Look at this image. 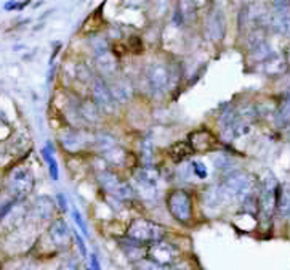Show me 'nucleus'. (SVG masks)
<instances>
[{"mask_svg": "<svg viewBox=\"0 0 290 270\" xmlns=\"http://www.w3.org/2000/svg\"><path fill=\"white\" fill-rule=\"evenodd\" d=\"M111 92L112 95H114V98L119 101H125L132 97V87H130L128 81H117Z\"/></svg>", "mask_w": 290, "mask_h": 270, "instance_id": "obj_14", "label": "nucleus"}, {"mask_svg": "<svg viewBox=\"0 0 290 270\" xmlns=\"http://www.w3.org/2000/svg\"><path fill=\"white\" fill-rule=\"evenodd\" d=\"M191 153H192V146L189 142H180V143H175L168 148V155H170V158L175 163H180V161L186 160Z\"/></svg>", "mask_w": 290, "mask_h": 270, "instance_id": "obj_10", "label": "nucleus"}, {"mask_svg": "<svg viewBox=\"0 0 290 270\" xmlns=\"http://www.w3.org/2000/svg\"><path fill=\"white\" fill-rule=\"evenodd\" d=\"M20 7V4L16 2V0H12V2H7L5 4V10H15V8Z\"/></svg>", "mask_w": 290, "mask_h": 270, "instance_id": "obj_23", "label": "nucleus"}, {"mask_svg": "<svg viewBox=\"0 0 290 270\" xmlns=\"http://www.w3.org/2000/svg\"><path fill=\"white\" fill-rule=\"evenodd\" d=\"M125 47H127V50H130L132 53L138 55V53L143 52V42H141V39H139L138 35H132L128 39V44L125 45Z\"/></svg>", "mask_w": 290, "mask_h": 270, "instance_id": "obj_18", "label": "nucleus"}, {"mask_svg": "<svg viewBox=\"0 0 290 270\" xmlns=\"http://www.w3.org/2000/svg\"><path fill=\"white\" fill-rule=\"evenodd\" d=\"M168 79H170V72H168L167 66H164V64H156V66L149 69V82H151L153 89L156 90L165 89Z\"/></svg>", "mask_w": 290, "mask_h": 270, "instance_id": "obj_7", "label": "nucleus"}, {"mask_svg": "<svg viewBox=\"0 0 290 270\" xmlns=\"http://www.w3.org/2000/svg\"><path fill=\"white\" fill-rule=\"evenodd\" d=\"M210 32L215 39H221L223 32H224V21H223V15L221 13H215V16L210 21Z\"/></svg>", "mask_w": 290, "mask_h": 270, "instance_id": "obj_15", "label": "nucleus"}, {"mask_svg": "<svg viewBox=\"0 0 290 270\" xmlns=\"http://www.w3.org/2000/svg\"><path fill=\"white\" fill-rule=\"evenodd\" d=\"M276 209L282 217H287L290 214V188L288 187H280L277 188V203Z\"/></svg>", "mask_w": 290, "mask_h": 270, "instance_id": "obj_11", "label": "nucleus"}, {"mask_svg": "<svg viewBox=\"0 0 290 270\" xmlns=\"http://www.w3.org/2000/svg\"><path fill=\"white\" fill-rule=\"evenodd\" d=\"M50 238L56 245H63L69 238V227L63 219L53 222V225L50 227Z\"/></svg>", "mask_w": 290, "mask_h": 270, "instance_id": "obj_9", "label": "nucleus"}, {"mask_svg": "<svg viewBox=\"0 0 290 270\" xmlns=\"http://www.w3.org/2000/svg\"><path fill=\"white\" fill-rule=\"evenodd\" d=\"M280 116H282V119L290 121V98L285 101V105L280 108Z\"/></svg>", "mask_w": 290, "mask_h": 270, "instance_id": "obj_21", "label": "nucleus"}, {"mask_svg": "<svg viewBox=\"0 0 290 270\" xmlns=\"http://www.w3.org/2000/svg\"><path fill=\"white\" fill-rule=\"evenodd\" d=\"M168 209H170L172 216L186 223L192 216V206H191V197L184 190H173L168 195Z\"/></svg>", "mask_w": 290, "mask_h": 270, "instance_id": "obj_2", "label": "nucleus"}, {"mask_svg": "<svg viewBox=\"0 0 290 270\" xmlns=\"http://www.w3.org/2000/svg\"><path fill=\"white\" fill-rule=\"evenodd\" d=\"M191 167H192V172L198 175V177H201V179H205V177H207V167H205L202 163H192L191 164Z\"/></svg>", "mask_w": 290, "mask_h": 270, "instance_id": "obj_19", "label": "nucleus"}, {"mask_svg": "<svg viewBox=\"0 0 290 270\" xmlns=\"http://www.w3.org/2000/svg\"><path fill=\"white\" fill-rule=\"evenodd\" d=\"M189 143L192 146V150L205 151V150H210V148L217 143V138L209 132H194L189 135Z\"/></svg>", "mask_w": 290, "mask_h": 270, "instance_id": "obj_8", "label": "nucleus"}, {"mask_svg": "<svg viewBox=\"0 0 290 270\" xmlns=\"http://www.w3.org/2000/svg\"><path fill=\"white\" fill-rule=\"evenodd\" d=\"M72 217H74V220L77 222V225H79V228L83 232V234L87 235V228H85V222H83V219H82V216H80V212L77 211V209H74V212H72Z\"/></svg>", "mask_w": 290, "mask_h": 270, "instance_id": "obj_20", "label": "nucleus"}, {"mask_svg": "<svg viewBox=\"0 0 290 270\" xmlns=\"http://www.w3.org/2000/svg\"><path fill=\"white\" fill-rule=\"evenodd\" d=\"M87 142L88 138L85 135H82L80 132H69L63 138V143L68 150H80V148L87 145Z\"/></svg>", "mask_w": 290, "mask_h": 270, "instance_id": "obj_13", "label": "nucleus"}, {"mask_svg": "<svg viewBox=\"0 0 290 270\" xmlns=\"http://www.w3.org/2000/svg\"><path fill=\"white\" fill-rule=\"evenodd\" d=\"M34 187V177L29 169L26 167H18L10 175V190L15 197H26L27 193H31Z\"/></svg>", "mask_w": 290, "mask_h": 270, "instance_id": "obj_3", "label": "nucleus"}, {"mask_svg": "<svg viewBox=\"0 0 290 270\" xmlns=\"http://www.w3.org/2000/svg\"><path fill=\"white\" fill-rule=\"evenodd\" d=\"M56 198H58V203H60V208L63 209V212H66L68 211V204H66V197H64V195H58V197H56Z\"/></svg>", "mask_w": 290, "mask_h": 270, "instance_id": "obj_22", "label": "nucleus"}, {"mask_svg": "<svg viewBox=\"0 0 290 270\" xmlns=\"http://www.w3.org/2000/svg\"><path fill=\"white\" fill-rule=\"evenodd\" d=\"M52 201L49 198H40L35 203V214L40 219H49L52 216Z\"/></svg>", "mask_w": 290, "mask_h": 270, "instance_id": "obj_16", "label": "nucleus"}, {"mask_svg": "<svg viewBox=\"0 0 290 270\" xmlns=\"http://www.w3.org/2000/svg\"><path fill=\"white\" fill-rule=\"evenodd\" d=\"M162 228L156 225V223L146 222V220H136L132 223V227L128 230V235L139 240V241H157L162 237Z\"/></svg>", "mask_w": 290, "mask_h": 270, "instance_id": "obj_4", "label": "nucleus"}, {"mask_svg": "<svg viewBox=\"0 0 290 270\" xmlns=\"http://www.w3.org/2000/svg\"><path fill=\"white\" fill-rule=\"evenodd\" d=\"M42 155H43V158H45L46 164H49V169H50V175H52V179H53V180H58V164H56L53 155H52V153H49V143H46V146L43 148Z\"/></svg>", "mask_w": 290, "mask_h": 270, "instance_id": "obj_17", "label": "nucleus"}, {"mask_svg": "<svg viewBox=\"0 0 290 270\" xmlns=\"http://www.w3.org/2000/svg\"><path fill=\"white\" fill-rule=\"evenodd\" d=\"M288 57H290V49H288Z\"/></svg>", "mask_w": 290, "mask_h": 270, "instance_id": "obj_24", "label": "nucleus"}, {"mask_svg": "<svg viewBox=\"0 0 290 270\" xmlns=\"http://www.w3.org/2000/svg\"><path fill=\"white\" fill-rule=\"evenodd\" d=\"M116 55L112 53L111 50H105V52H100L96 53V61H98V66L103 72H114L116 71Z\"/></svg>", "mask_w": 290, "mask_h": 270, "instance_id": "obj_12", "label": "nucleus"}, {"mask_svg": "<svg viewBox=\"0 0 290 270\" xmlns=\"http://www.w3.org/2000/svg\"><path fill=\"white\" fill-rule=\"evenodd\" d=\"M93 97H95V103H96L100 111H106V113L114 111L116 98H114V95H112L111 89L103 81L93 82Z\"/></svg>", "mask_w": 290, "mask_h": 270, "instance_id": "obj_5", "label": "nucleus"}, {"mask_svg": "<svg viewBox=\"0 0 290 270\" xmlns=\"http://www.w3.org/2000/svg\"><path fill=\"white\" fill-rule=\"evenodd\" d=\"M252 185H254V180H252V177L249 174L234 172V174H229L226 179H224L220 190L223 193L224 200H244L250 193Z\"/></svg>", "mask_w": 290, "mask_h": 270, "instance_id": "obj_1", "label": "nucleus"}, {"mask_svg": "<svg viewBox=\"0 0 290 270\" xmlns=\"http://www.w3.org/2000/svg\"><path fill=\"white\" fill-rule=\"evenodd\" d=\"M100 182L103 183L108 191H111L112 195H116L119 198H132V188L128 187L125 182H122L119 179L116 174H111V172H101L100 175Z\"/></svg>", "mask_w": 290, "mask_h": 270, "instance_id": "obj_6", "label": "nucleus"}]
</instances>
